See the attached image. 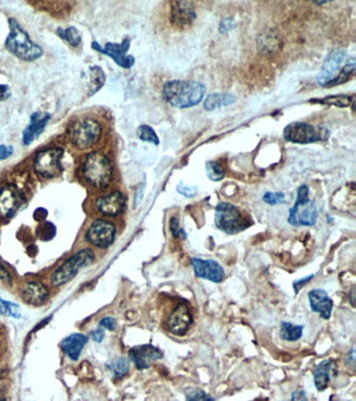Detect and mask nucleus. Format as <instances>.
<instances>
[{
	"label": "nucleus",
	"instance_id": "f257e3e1",
	"mask_svg": "<svg viewBox=\"0 0 356 401\" xmlns=\"http://www.w3.org/2000/svg\"><path fill=\"white\" fill-rule=\"evenodd\" d=\"M355 72V59L345 51L334 50L325 60L316 81L322 88H332L345 83Z\"/></svg>",
	"mask_w": 356,
	"mask_h": 401
},
{
	"label": "nucleus",
	"instance_id": "f03ea898",
	"mask_svg": "<svg viewBox=\"0 0 356 401\" xmlns=\"http://www.w3.org/2000/svg\"><path fill=\"white\" fill-rule=\"evenodd\" d=\"M206 94V88L196 81L173 80L163 86L162 95L166 102L177 109H190L198 105Z\"/></svg>",
	"mask_w": 356,
	"mask_h": 401
},
{
	"label": "nucleus",
	"instance_id": "7ed1b4c3",
	"mask_svg": "<svg viewBox=\"0 0 356 401\" xmlns=\"http://www.w3.org/2000/svg\"><path fill=\"white\" fill-rule=\"evenodd\" d=\"M10 34L5 41L8 51L25 61H34L42 56V49L33 42L15 19H10Z\"/></svg>",
	"mask_w": 356,
	"mask_h": 401
},
{
	"label": "nucleus",
	"instance_id": "20e7f679",
	"mask_svg": "<svg viewBox=\"0 0 356 401\" xmlns=\"http://www.w3.org/2000/svg\"><path fill=\"white\" fill-rule=\"evenodd\" d=\"M113 172L111 161L99 151L90 153L82 166L84 178L96 188L107 187L113 180Z\"/></svg>",
	"mask_w": 356,
	"mask_h": 401
},
{
	"label": "nucleus",
	"instance_id": "39448f33",
	"mask_svg": "<svg viewBox=\"0 0 356 401\" xmlns=\"http://www.w3.org/2000/svg\"><path fill=\"white\" fill-rule=\"evenodd\" d=\"M95 259V253L92 249L86 248L78 251L72 257H68L58 269H56L51 277V283L55 287L66 285V283L72 281L82 268L92 264Z\"/></svg>",
	"mask_w": 356,
	"mask_h": 401
},
{
	"label": "nucleus",
	"instance_id": "423d86ee",
	"mask_svg": "<svg viewBox=\"0 0 356 401\" xmlns=\"http://www.w3.org/2000/svg\"><path fill=\"white\" fill-rule=\"evenodd\" d=\"M318 211L316 203L309 198V187L302 185L298 190L296 204L289 212L288 222L293 226L316 225Z\"/></svg>",
	"mask_w": 356,
	"mask_h": 401
},
{
	"label": "nucleus",
	"instance_id": "0eeeda50",
	"mask_svg": "<svg viewBox=\"0 0 356 401\" xmlns=\"http://www.w3.org/2000/svg\"><path fill=\"white\" fill-rule=\"evenodd\" d=\"M102 127L99 122L92 118H84L75 122L71 127L70 139L80 151L92 148L101 137Z\"/></svg>",
	"mask_w": 356,
	"mask_h": 401
},
{
	"label": "nucleus",
	"instance_id": "6e6552de",
	"mask_svg": "<svg viewBox=\"0 0 356 401\" xmlns=\"http://www.w3.org/2000/svg\"><path fill=\"white\" fill-rule=\"evenodd\" d=\"M330 131L322 127H314L306 122H292L284 129L285 140L296 144H310V143L327 141Z\"/></svg>",
	"mask_w": 356,
	"mask_h": 401
},
{
	"label": "nucleus",
	"instance_id": "1a4fd4ad",
	"mask_svg": "<svg viewBox=\"0 0 356 401\" xmlns=\"http://www.w3.org/2000/svg\"><path fill=\"white\" fill-rule=\"evenodd\" d=\"M216 226L227 235H236L244 229L243 214L237 206L230 203H220L216 208Z\"/></svg>",
	"mask_w": 356,
	"mask_h": 401
},
{
	"label": "nucleus",
	"instance_id": "9d476101",
	"mask_svg": "<svg viewBox=\"0 0 356 401\" xmlns=\"http://www.w3.org/2000/svg\"><path fill=\"white\" fill-rule=\"evenodd\" d=\"M64 151L60 147L43 149L35 157V172L43 178L52 179L62 172L61 159L64 157Z\"/></svg>",
	"mask_w": 356,
	"mask_h": 401
},
{
	"label": "nucleus",
	"instance_id": "9b49d317",
	"mask_svg": "<svg viewBox=\"0 0 356 401\" xmlns=\"http://www.w3.org/2000/svg\"><path fill=\"white\" fill-rule=\"evenodd\" d=\"M115 225L105 220H96L86 233L88 241L99 248L110 247L115 241Z\"/></svg>",
	"mask_w": 356,
	"mask_h": 401
},
{
	"label": "nucleus",
	"instance_id": "f8f14e48",
	"mask_svg": "<svg viewBox=\"0 0 356 401\" xmlns=\"http://www.w3.org/2000/svg\"><path fill=\"white\" fill-rule=\"evenodd\" d=\"M92 48L102 54L107 55L115 60L116 64L121 68H131L135 64V58L131 55H127L131 40L125 39L122 43H106L105 47L102 48L99 43L92 42Z\"/></svg>",
	"mask_w": 356,
	"mask_h": 401
},
{
	"label": "nucleus",
	"instance_id": "ddd939ff",
	"mask_svg": "<svg viewBox=\"0 0 356 401\" xmlns=\"http://www.w3.org/2000/svg\"><path fill=\"white\" fill-rule=\"evenodd\" d=\"M192 268L194 274L204 280L214 283H221L224 280V269L218 261L214 259H203L199 257H192Z\"/></svg>",
	"mask_w": 356,
	"mask_h": 401
},
{
	"label": "nucleus",
	"instance_id": "4468645a",
	"mask_svg": "<svg viewBox=\"0 0 356 401\" xmlns=\"http://www.w3.org/2000/svg\"><path fill=\"white\" fill-rule=\"evenodd\" d=\"M129 355L138 370L149 369L153 363L163 357L161 350L153 345L137 346L131 349Z\"/></svg>",
	"mask_w": 356,
	"mask_h": 401
},
{
	"label": "nucleus",
	"instance_id": "2eb2a0df",
	"mask_svg": "<svg viewBox=\"0 0 356 401\" xmlns=\"http://www.w3.org/2000/svg\"><path fill=\"white\" fill-rule=\"evenodd\" d=\"M192 322V316L188 307L185 304H180L169 315L167 320V328L170 333L182 336L188 333Z\"/></svg>",
	"mask_w": 356,
	"mask_h": 401
},
{
	"label": "nucleus",
	"instance_id": "dca6fc26",
	"mask_svg": "<svg viewBox=\"0 0 356 401\" xmlns=\"http://www.w3.org/2000/svg\"><path fill=\"white\" fill-rule=\"evenodd\" d=\"M196 17V11L192 1H173L170 21L177 27H188L194 23Z\"/></svg>",
	"mask_w": 356,
	"mask_h": 401
},
{
	"label": "nucleus",
	"instance_id": "f3484780",
	"mask_svg": "<svg viewBox=\"0 0 356 401\" xmlns=\"http://www.w3.org/2000/svg\"><path fill=\"white\" fill-rule=\"evenodd\" d=\"M98 210L107 217H116L125 207V198L120 192H114L107 196H101L96 202Z\"/></svg>",
	"mask_w": 356,
	"mask_h": 401
},
{
	"label": "nucleus",
	"instance_id": "a211bd4d",
	"mask_svg": "<svg viewBox=\"0 0 356 401\" xmlns=\"http://www.w3.org/2000/svg\"><path fill=\"white\" fill-rule=\"evenodd\" d=\"M309 304L312 310L318 313L320 318L328 320L331 316L333 302L322 289H314L308 293Z\"/></svg>",
	"mask_w": 356,
	"mask_h": 401
},
{
	"label": "nucleus",
	"instance_id": "6ab92c4d",
	"mask_svg": "<svg viewBox=\"0 0 356 401\" xmlns=\"http://www.w3.org/2000/svg\"><path fill=\"white\" fill-rule=\"evenodd\" d=\"M21 204L18 192L11 185H7L0 190V216L11 218Z\"/></svg>",
	"mask_w": 356,
	"mask_h": 401
},
{
	"label": "nucleus",
	"instance_id": "aec40b11",
	"mask_svg": "<svg viewBox=\"0 0 356 401\" xmlns=\"http://www.w3.org/2000/svg\"><path fill=\"white\" fill-rule=\"evenodd\" d=\"M21 296L27 304L40 306L44 304L49 298L47 287L38 282L25 283L21 289Z\"/></svg>",
	"mask_w": 356,
	"mask_h": 401
},
{
	"label": "nucleus",
	"instance_id": "412c9836",
	"mask_svg": "<svg viewBox=\"0 0 356 401\" xmlns=\"http://www.w3.org/2000/svg\"><path fill=\"white\" fill-rule=\"evenodd\" d=\"M50 119V114L40 113V112L33 114L29 125L23 131V140L25 145L31 144L36 138L42 133Z\"/></svg>",
	"mask_w": 356,
	"mask_h": 401
},
{
	"label": "nucleus",
	"instance_id": "4be33fe9",
	"mask_svg": "<svg viewBox=\"0 0 356 401\" xmlns=\"http://www.w3.org/2000/svg\"><path fill=\"white\" fill-rule=\"evenodd\" d=\"M86 343H88V337L86 335L75 333L64 338L61 343V348L72 361H78Z\"/></svg>",
	"mask_w": 356,
	"mask_h": 401
},
{
	"label": "nucleus",
	"instance_id": "5701e85b",
	"mask_svg": "<svg viewBox=\"0 0 356 401\" xmlns=\"http://www.w3.org/2000/svg\"><path fill=\"white\" fill-rule=\"evenodd\" d=\"M332 374H336V363L331 359L322 361L314 371V385L316 390L320 392L326 390Z\"/></svg>",
	"mask_w": 356,
	"mask_h": 401
},
{
	"label": "nucleus",
	"instance_id": "b1692460",
	"mask_svg": "<svg viewBox=\"0 0 356 401\" xmlns=\"http://www.w3.org/2000/svg\"><path fill=\"white\" fill-rule=\"evenodd\" d=\"M236 101H237V98L229 92H218V94H212V95L207 96L203 106L206 111L212 112L216 109H221L223 106L231 105Z\"/></svg>",
	"mask_w": 356,
	"mask_h": 401
},
{
	"label": "nucleus",
	"instance_id": "393cba45",
	"mask_svg": "<svg viewBox=\"0 0 356 401\" xmlns=\"http://www.w3.org/2000/svg\"><path fill=\"white\" fill-rule=\"evenodd\" d=\"M105 83V74L99 66L90 68V96L94 95Z\"/></svg>",
	"mask_w": 356,
	"mask_h": 401
},
{
	"label": "nucleus",
	"instance_id": "a878e982",
	"mask_svg": "<svg viewBox=\"0 0 356 401\" xmlns=\"http://www.w3.org/2000/svg\"><path fill=\"white\" fill-rule=\"evenodd\" d=\"M303 331H304L303 326L292 325L290 322H282L280 336L284 341H296L302 337Z\"/></svg>",
	"mask_w": 356,
	"mask_h": 401
},
{
	"label": "nucleus",
	"instance_id": "bb28decb",
	"mask_svg": "<svg viewBox=\"0 0 356 401\" xmlns=\"http://www.w3.org/2000/svg\"><path fill=\"white\" fill-rule=\"evenodd\" d=\"M58 34L61 38L64 39L68 44L72 45L74 48H77L81 43V34L76 27H71L66 29H58Z\"/></svg>",
	"mask_w": 356,
	"mask_h": 401
},
{
	"label": "nucleus",
	"instance_id": "cd10ccee",
	"mask_svg": "<svg viewBox=\"0 0 356 401\" xmlns=\"http://www.w3.org/2000/svg\"><path fill=\"white\" fill-rule=\"evenodd\" d=\"M57 228L54 224L51 222H42L38 227L36 228L37 237L41 241L48 242L54 239L56 235Z\"/></svg>",
	"mask_w": 356,
	"mask_h": 401
},
{
	"label": "nucleus",
	"instance_id": "c85d7f7f",
	"mask_svg": "<svg viewBox=\"0 0 356 401\" xmlns=\"http://www.w3.org/2000/svg\"><path fill=\"white\" fill-rule=\"evenodd\" d=\"M137 133L139 139L144 141V142L153 143L155 145L160 144V139L157 135L156 131H155L153 127H149V125H141L138 129Z\"/></svg>",
	"mask_w": 356,
	"mask_h": 401
},
{
	"label": "nucleus",
	"instance_id": "c756f323",
	"mask_svg": "<svg viewBox=\"0 0 356 401\" xmlns=\"http://www.w3.org/2000/svg\"><path fill=\"white\" fill-rule=\"evenodd\" d=\"M108 369L111 370L115 377L125 376L129 371V361L127 359H123V357L115 359L108 365Z\"/></svg>",
	"mask_w": 356,
	"mask_h": 401
},
{
	"label": "nucleus",
	"instance_id": "7c9ffc66",
	"mask_svg": "<svg viewBox=\"0 0 356 401\" xmlns=\"http://www.w3.org/2000/svg\"><path fill=\"white\" fill-rule=\"evenodd\" d=\"M352 98L347 95L329 96V97L322 98L320 100H314L312 102H318V103L327 104V105L336 106V107H346L351 103Z\"/></svg>",
	"mask_w": 356,
	"mask_h": 401
},
{
	"label": "nucleus",
	"instance_id": "2f4dec72",
	"mask_svg": "<svg viewBox=\"0 0 356 401\" xmlns=\"http://www.w3.org/2000/svg\"><path fill=\"white\" fill-rule=\"evenodd\" d=\"M206 174H207L208 179L212 182H219V181L223 180L225 177V172L221 165L214 161H210L206 164Z\"/></svg>",
	"mask_w": 356,
	"mask_h": 401
},
{
	"label": "nucleus",
	"instance_id": "473e14b6",
	"mask_svg": "<svg viewBox=\"0 0 356 401\" xmlns=\"http://www.w3.org/2000/svg\"><path fill=\"white\" fill-rule=\"evenodd\" d=\"M0 314L1 315L12 316L14 318H21V312L19 307L13 302H7L0 298Z\"/></svg>",
	"mask_w": 356,
	"mask_h": 401
},
{
	"label": "nucleus",
	"instance_id": "72a5a7b5",
	"mask_svg": "<svg viewBox=\"0 0 356 401\" xmlns=\"http://www.w3.org/2000/svg\"><path fill=\"white\" fill-rule=\"evenodd\" d=\"M185 398L186 401H214L212 397L198 388H190L185 390Z\"/></svg>",
	"mask_w": 356,
	"mask_h": 401
},
{
	"label": "nucleus",
	"instance_id": "f704fd0d",
	"mask_svg": "<svg viewBox=\"0 0 356 401\" xmlns=\"http://www.w3.org/2000/svg\"><path fill=\"white\" fill-rule=\"evenodd\" d=\"M263 200H264L265 203L268 204V205H280V204L286 203V196H285L284 192H268L264 194Z\"/></svg>",
	"mask_w": 356,
	"mask_h": 401
},
{
	"label": "nucleus",
	"instance_id": "c9c22d12",
	"mask_svg": "<svg viewBox=\"0 0 356 401\" xmlns=\"http://www.w3.org/2000/svg\"><path fill=\"white\" fill-rule=\"evenodd\" d=\"M169 229H170L175 237H181L183 240L186 239V233H185L183 228H181L179 220L177 218H172L169 221Z\"/></svg>",
	"mask_w": 356,
	"mask_h": 401
},
{
	"label": "nucleus",
	"instance_id": "e433bc0d",
	"mask_svg": "<svg viewBox=\"0 0 356 401\" xmlns=\"http://www.w3.org/2000/svg\"><path fill=\"white\" fill-rule=\"evenodd\" d=\"M177 192L182 196H188V198H192V196L196 194V187H190L188 185L184 184L183 182H180L177 186Z\"/></svg>",
	"mask_w": 356,
	"mask_h": 401
},
{
	"label": "nucleus",
	"instance_id": "4c0bfd02",
	"mask_svg": "<svg viewBox=\"0 0 356 401\" xmlns=\"http://www.w3.org/2000/svg\"><path fill=\"white\" fill-rule=\"evenodd\" d=\"M236 27H237V25H236V21L233 19L225 18L220 23V32H221V34H225V33L229 32L231 29H235Z\"/></svg>",
	"mask_w": 356,
	"mask_h": 401
},
{
	"label": "nucleus",
	"instance_id": "58836bf2",
	"mask_svg": "<svg viewBox=\"0 0 356 401\" xmlns=\"http://www.w3.org/2000/svg\"><path fill=\"white\" fill-rule=\"evenodd\" d=\"M116 327H117V322H116L115 318H104L100 322V328H104V329L110 330V331H114Z\"/></svg>",
	"mask_w": 356,
	"mask_h": 401
},
{
	"label": "nucleus",
	"instance_id": "ea45409f",
	"mask_svg": "<svg viewBox=\"0 0 356 401\" xmlns=\"http://www.w3.org/2000/svg\"><path fill=\"white\" fill-rule=\"evenodd\" d=\"M48 210L44 209V208H37L34 212V219L36 220V221L41 222V223H42V222L45 221L47 217H48Z\"/></svg>",
	"mask_w": 356,
	"mask_h": 401
},
{
	"label": "nucleus",
	"instance_id": "a19ab883",
	"mask_svg": "<svg viewBox=\"0 0 356 401\" xmlns=\"http://www.w3.org/2000/svg\"><path fill=\"white\" fill-rule=\"evenodd\" d=\"M13 155V147L0 145V161L5 160Z\"/></svg>",
	"mask_w": 356,
	"mask_h": 401
},
{
	"label": "nucleus",
	"instance_id": "79ce46f5",
	"mask_svg": "<svg viewBox=\"0 0 356 401\" xmlns=\"http://www.w3.org/2000/svg\"><path fill=\"white\" fill-rule=\"evenodd\" d=\"M312 279H314V275H309V276L304 277L303 280L296 281V282L293 283V288H294L296 293H298L300 289L302 288V287H304L307 283L310 282Z\"/></svg>",
	"mask_w": 356,
	"mask_h": 401
},
{
	"label": "nucleus",
	"instance_id": "37998d69",
	"mask_svg": "<svg viewBox=\"0 0 356 401\" xmlns=\"http://www.w3.org/2000/svg\"><path fill=\"white\" fill-rule=\"evenodd\" d=\"M0 281L5 283L12 282V275L10 274L9 271L7 270V268L1 263H0Z\"/></svg>",
	"mask_w": 356,
	"mask_h": 401
},
{
	"label": "nucleus",
	"instance_id": "c03bdc74",
	"mask_svg": "<svg viewBox=\"0 0 356 401\" xmlns=\"http://www.w3.org/2000/svg\"><path fill=\"white\" fill-rule=\"evenodd\" d=\"M92 339H94L95 341H97V343H101L104 338V331L102 330V328H99V329L92 332Z\"/></svg>",
	"mask_w": 356,
	"mask_h": 401
},
{
	"label": "nucleus",
	"instance_id": "a18cd8bd",
	"mask_svg": "<svg viewBox=\"0 0 356 401\" xmlns=\"http://www.w3.org/2000/svg\"><path fill=\"white\" fill-rule=\"evenodd\" d=\"M291 401H307L306 394L304 391H296L292 394V399Z\"/></svg>",
	"mask_w": 356,
	"mask_h": 401
},
{
	"label": "nucleus",
	"instance_id": "49530a36",
	"mask_svg": "<svg viewBox=\"0 0 356 401\" xmlns=\"http://www.w3.org/2000/svg\"><path fill=\"white\" fill-rule=\"evenodd\" d=\"M10 97L9 86H0V101L7 99Z\"/></svg>",
	"mask_w": 356,
	"mask_h": 401
},
{
	"label": "nucleus",
	"instance_id": "de8ad7c7",
	"mask_svg": "<svg viewBox=\"0 0 356 401\" xmlns=\"http://www.w3.org/2000/svg\"><path fill=\"white\" fill-rule=\"evenodd\" d=\"M0 401H5V394H3L1 389H0Z\"/></svg>",
	"mask_w": 356,
	"mask_h": 401
},
{
	"label": "nucleus",
	"instance_id": "09e8293b",
	"mask_svg": "<svg viewBox=\"0 0 356 401\" xmlns=\"http://www.w3.org/2000/svg\"><path fill=\"white\" fill-rule=\"evenodd\" d=\"M316 5H325V3H328V1H316Z\"/></svg>",
	"mask_w": 356,
	"mask_h": 401
}]
</instances>
